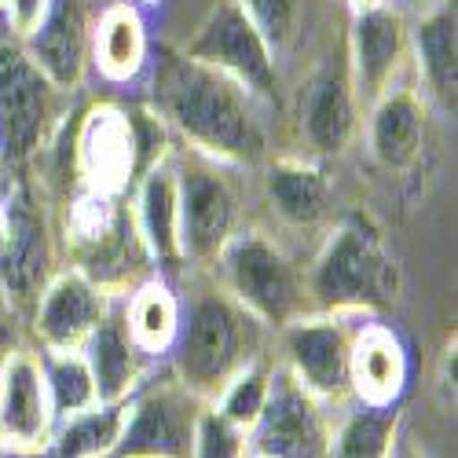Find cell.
Here are the masks:
<instances>
[{
	"instance_id": "obj_1",
	"label": "cell",
	"mask_w": 458,
	"mask_h": 458,
	"mask_svg": "<svg viewBox=\"0 0 458 458\" xmlns=\"http://www.w3.org/2000/svg\"><path fill=\"white\" fill-rule=\"evenodd\" d=\"M147 106L158 114L173 140L195 155L232 169H257L268 158V106L227 73L158 48L150 59Z\"/></svg>"
},
{
	"instance_id": "obj_2",
	"label": "cell",
	"mask_w": 458,
	"mask_h": 458,
	"mask_svg": "<svg viewBox=\"0 0 458 458\" xmlns=\"http://www.w3.org/2000/svg\"><path fill=\"white\" fill-rule=\"evenodd\" d=\"M173 283L180 290V334L165 367L191 396L213 403L235 374L272 356V330L246 312L209 268H183Z\"/></svg>"
},
{
	"instance_id": "obj_3",
	"label": "cell",
	"mask_w": 458,
	"mask_h": 458,
	"mask_svg": "<svg viewBox=\"0 0 458 458\" xmlns=\"http://www.w3.org/2000/svg\"><path fill=\"white\" fill-rule=\"evenodd\" d=\"M55 227L66 264L89 276L103 293H129L158 272L136 232L129 195L78 187Z\"/></svg>"
},
{
	"instance_id": "obj_4",
	"label": "cell",
	"mask_w": 458,
	"mask_h": 458,
	"mask_svg": "<svg viewBox=\"0 0 458 458\" xmlns=\"http://www.w3.org/2000/svg\"><path fill=\"white\" fill-rule=\"evenodd\" d=\"M73 92L52 85L26 55L0 12V183L30 176L33 162L66 125Z\"/></svg>"
},
{
	"instance_id": "obj_5",
	"label": "cell",
	"mask_w": 458,
	"mask_h": 458,
	"mask_svg": "<svg viewBox=\"0 0 458 458\" xmlns=\"http://www.w3.org/2000/svg\"><path fill=\"white\" fill-rule=\"evenodd\" d=\"M316 312L377 316L400 297V264L367 216H345L304 268Z\"/></svg>"
},
{
	"instance_id": "obj_6",
	"label": "cell",
	"mask_w": 458,
	"mask_h": 458,
	"mask_svg": "<svg viewBox=\"0 0 458 458\" xmlns=\"http://www.w3.org/2000/svg\"><path fill=\"white\" fill-rule=\"evenodd\" d=\"M209 272L272 334L297 323L301 316L316 312L304 268L260 227H239L216 253Z\"/></svg>"
},
{
	"instance_id": "obj_7",
	"label": "cell",
	"mask_w": 458,
	"mask_h": 458,
	"mask_svg": "<svg viewBox=\"0 0 458 458\" xmlns=\"http://www.w3.org/2000/svg\"><path fill=\"white\" fill-rule=\"evenodd\" d=\"M59 257V227L41 183L33 176L0 183V286L26 319L63 268Z\"/></svg>"
},
{
	"instance_id": "obj_8",
	"label": "cell",
	"mask_w": 458,
	"mask_h": 458,
	"mask_svg": "<svg viewBox=\"0 0 458 458\" xmlns=\"http://www.w3.org/2000/svg\"><path fill=\"white\" fill-rule=\"evenodd\" d=\"M232 173L239 169L176 143L180 253L187 268H213L216 253L242 227V199Z\"/></svg>"
},
{
	"instance_id": "obj_9",
	"label": "cell",
	"mask_w": 458,
	"mask_h": 458,
	"mask_svg": "<svg viewBox=\"0 0 458 458\" xmlns=\"http://www.w3.org/2000/svg\"><path fill=\"white\" fill-rule=\"evenodd\" d=\"M187 59H199L232 81L250 89L268 110H283V73L272 45L253 26V19L242 12L239 0H220V4L199 22L191 41L180 48Z\"/></svg>"
},
{
	"instance_id": "obj_10",
	"label": "cell",
	"mask_w": 458,
	"mask_h": 458,
	"mask_svg": "<svg viewBox=\"0 0 458 458\" xmlns=\"http://www.w3.org/2000/svg\"><path fill=\"white\" fill-rule=\"evenodd\" d=\"M367 316L360 312H309L276 334L279 363L327 407L352 400V337Z\"/></svg>"
},
{
	"instance_id": "obj_11",
	"label": "cell",
	"mask_w": 458,
	"mask_h": 458,
	"mask_svg": "<svg viewBox=\"0 0 458 458\" xmlns=\"http://www.w3.org/2000/svg\"><path fill=\"white\" fill-rule=\"evenodd\" d=\"M334 407L316 400L276 360L268 400L246 429V458H327L334 437Z\"/></svg>"
},
{
	"instance_id": "obj_12",
	"label": "cell",
	"mask_w": 458,
	"mask_h": 458,
	"mask_svg": "<svg viewBox=\"0 0 458 458\" xmlns=\"http://www.w3.org/2000/svg\"><path fill=\"white\" fill-rule=\"evenodd\" d=\"M202 407L162 363L129 396V414L110 458H191Z\"/></svg>"
},
{
	"instance_id": "obj_13",
	"label": "cell",
	"mask_w": 458,
	"mask_h": 458,
	"mask_svg": "<svg viewBox=\"0 0 458 458\" xmlns=\"http://www.w3.org/2000/svg\"><path fill=\"white\" fill-rule=\"evenodd\" d=\"M70 162H73V191H106L129 195V187L147 169L136 140V125L129 106L96 103L70 122Z\"/></svg>"
},
{
	"instance_id": "obj_14",
	"label": "cell",
	"mask_w": 458,
	"mask_h": 458,
	"mask_svg": "<svg viewBox=\"0 0 458 458\" xmlns=\"http://www.w3.org/2000/svg\"><path fill=\"white\" fill-rule=\"evenodd\" d=\"M360 96L352 85L349 52L341 41L334 52L319 59V66L301 81L293 118L301 129V140L309 143L316 155H345L352 140L360 136Z\"/></svg>"
},
{
	"instance_id": "obj_15",
	"label": "cell",
	"mask_w": 458,
	"mask_h": 458,
	"mask_svg": "<svg viewBox=\"0 0 458 458\" xmlns=\"http://www.w3.org/2000/svg\"><path fill=\"white\" fill-rule=\"evenodd\" d=\"M407 12L396 0H377V4L349 15V70L352 85L363 106H370L407 66Z\"/></svg>"
},
{
	"instance_id": "obj_16",
	"label": "cell",
	"mask_w": 458,
	"mask_h": 458,
	"mask_svg": "<svg viewBox=\"0 0 458 458\" xmlns=\"http://www.w3.org/2000/svg\"><path fill=\"white\" fill-rule=\"evenodd\" d=\"M55 429L52 400L45 389L33 341L0 363V444L19 458H45Z\"/></svg>"
},
{
	"instance_id": "obj_17",
	"label": "cell",
	"mask_w": 458,
	"mask_h": 458,
	"mask_svg": "<svg viewBox=\"0 0 458 458\" xmlns=\"http://www.w3.org/2000/svg\"><path fill=\"white\" fill-rule=\"evenodd\" d=\"M106 301L110 293H103L78 268L63 264L52 276V283L41 290V297H37L33 312L26 319L30 341L37 349H81L85 337L103 319Z\"/></svg>"
},
{
	"instance_id": "obj_18",
	"label": "cell",
	"mask_w": 458,
	"mask_h": 458,
	"mask_svg": "<svg viewBox=\"0 0 458 458\" xmlns=\"http://www.w3.org/2000/svg\"><path fill=\"white\" fill-rule=\"evenodd\" d=\"M129 206L136 232L155 260L158 276L176 279L187 264L180 253V195H176V147L147 165L140 180L129 187Z\"/></svg>"
},
{
	"instance_id": "obj_19",
	"label": "cell",
	"mask_w": 458,
	"mask_h": 458,
	"mask_svg": "<svg viewBox=\"0 0 458 458\" xmlns=\"http://www.w3.org/2000/svg\"><path fill=\"white\" fill-rule=\"evenodd\" d=\"M89 0H52L33 33L19 37L33 66L63 92H78L89 73Z\"/></svg>"
},
{
	"instance_id": "obj_20",
	"label": "cell",
	"mask_w": 458,
	"mask_h": 458,
	"mask_svg": "<svg viewBox=\"0 0 458 458\" xmlns=\"http://www.w3.org/2000/svg\"><path fill=\"white\" fill-rule=\"evenodd\" d=\"M81 352L89 360L99 403H122V400H129L143 386V377L162 367L155 360H147L140 352V345L132 341L129 323H125V293H110L106 312L96 323V330L85 337Z\"/></svg>"
},
{
	"instance_id": "obj_21",
	"label": "cell",
	"mask_w": 458,
	"mask_h": 458,
	"mask_svg": "<svg viewBox=\"0 0 458 458\" xmlns=\"http://www.w3.org/2000/svg\"><path fill=\"white\" fill-rule=\"evenodd\" d=\"M407 59L414 63L418 92L426 103L454 114L458 99V15L454 0H433V4L411 19L407 26Z\"/></svg>"
},
{
	"instance_id": "obj_22",
	"label": "cell",
	"mask_w": 458,
	"mask_h": 458,
	"mask_svg": "<svg viewBox=\"0 0 458 458\" xmlns=\"http://www.w3.org/2000/svg\"><path fill=\"white\" fill-rule=\"evenodd\" d=\"M426 132H429V103L418 92V85L393 81L370 103L367 147L377 158V165H386L389 173H403L422 158Z\"/></svg>"
},
{
	"instance_id": "obj_23",
	"label": "cell",
	"mask_w": 458,
	"mask_h": 458,
	"mask_svg": "<svg viewBox=\"0 0 458 458\" xmlns=\"http://www.w3.org/2000/svg\"><path fill=\"white\" fill-rule=\"evenodd\" d=\"M407 349L393 327L367 316L352 337V400L360 403H403Z\"/></svg>"
},
{
	"instance_id": "obj_24",
	"label": "cell",
	"mask_w": 458,
	"mask_h": 458,
	"mask_svg": "<svg viewBox=\"0 0 458 458\" xmlns=\"http://www.w3.org/2000/svg\"><path fill=\"white\" fill-rule=\"evenodd\" d=\"M89 66H96L106 85H132L150 66V37L136 4L118 0L92 19Z\"/></svg>"
},
{
	"instance_id": "obj_25",
	"label": "cell",
	"mask_w": 458,
	"mask_h": 458,
	"mask_svg": "<svg viewBox=\"0 0 458 458\" xmlns=\"http://www.w3.org/2000/svg\"><path fill=\"white\" fill-rule=\"evenodd\" d=\"M264 195L290 227H316L330 216V180L304 158H276L264 165Z\"/></svg>"
},
{
	"instance_id": "obj_26",
	"label": "cell",
	"mask_w": 458,
	"mask_h": 458,
	"mask_svg": "<svg viewBox=\"0 0 458 458\" xmlns=\"http://www.w3.org/2000/svg\"><path fill=\"white\" fill-rule=\"evenodd\" d=\"M125 323L140 352L155 363H165L180 334V290L165 276H150L125 293Z\"/></svg>"
},
{
	"instance_id": "obj_27",
	"label": "cell",
	"mask_w": 458,
	"mask_h": 458,
	"mask_svg": "<svg viewBox=\"0 0 458 458\" xmlns=\"http://www.w3.org/2000/svg\"><path fill=\"white\" fill-rule=\"evenodd\" d=\"M403 403H360L349 400L334 414V437L327 458H393L400 440Z\"/></svg>"
},
{
	"instance_id": "obj_28",
	"label": "cell",
	"mask_w": 458,
	"mask_h": 458,
	"mask_svg": "<svg viewBox=\"0 0 458 458\" xmlns=\"http://www.w3.org/2000/svg\"><path fill=\"white\" fill-rule=\"evenodd\" d=\"M129 414V400L122 403H96L70 418H59L45 458H110L114 444L122 437Z\"/></svg>"
},
{
	"instance_id": "obj_29",
	"label": "cell",
	"mask_w": 458,
	"mask_h": 458,
	"mask_svg": "<svg viewBox=\"0 0 458 458\" xmlns=\"http://www.w3.org/2000/svg\"><path fill=\"white\" fill-rule=\"evenodd\" d=\"M37 360H41V374H45V389L52 400L55 422L99 403L96 381H92V370H89V360L81 349H37Z\"/></svg>"
},
{
	"instance_id": "obj_30",
	"label": "cell",
	"mask_w": 458,
	"mask_h": 458,
	"mask_svg": "<svg viewBox=\"0 0 458 458\" xmlns=\"http://www.w3.org/2000/svg\"><path fill=\"white\" fill-rule=\"evenodd\" d=\"M272 356H264L257 363H250L242 374H235L232 381L224 386V393L213 400V407L224 414V418H232L235 426L250 429L257 422V414L264 407V400H268V381H272Z\"/></svg>"
},
{
	"instance_id": "obj_31",
	"label": "cell",
	"mask_w": 458,
	"mask_h": 458,
	"mask_svg": "<svg viewBox=\"0 0 458 458\" xmlns=\"http://www.w3.org/2000/svg\"><path fill=\"white\" fill-rule=\"evenodd\" d=\"M239 4L253 19V26L264 33V41L272 45L276 59L293 52L304 26V0H239Z\"/></svg>"
},
{
	"instance_id": "obj_32",
	"label": "cell",
	"mask_w": 458,
	"mask_h": 458,
	"mask_svg": "<svg viewBox=\"0 0 458 458\" xmlns=\"http://www.w3.org/2000/svg\"><path fill=\"white\" fill-rule=\"evenodd\" d=\"M191 458H246V429L224 418L213 403H206L195 426Z\"/></svg>"
},
{
	"instance_id": "obj_33",
	"label": "cell",
	"mask_w": 458,
	"mask_h": 458,
	"mask_svg": "<svg viewBox=\"0 0 458 458\" xmlns=\"http://www.w3.org/2000/svg\"><path fill=\"white\" fill-rule=\"evenodd\" d=\"M30 345V327H26V316L15 309V301L4 293L0 286V363H4L15 349Z\"/></svg>"
},
{
	"instance_id": "obj_34",
	"label": "cell",
	"mask_w": 458,
	"mask_h": 458,
	"mask_svg": "<svg viewBox=\"0 0 458 458\" xmlns=\"http://www.w3.org/2000/svg\"><path fill=\"white\" fill-rule=\"evenodd\" d=\"M48 4H52V0H4L0 12H4V19H8V26H12L15 37H26V33L37 30V22L45 19Z\"/></svg>"
},
{
	"instance_id": "obj_35",
	"label": "cell",
	"mask_w": 458,
	"mask_h": 458,
	"mask_svg": "<svg viewBox=\"0 0 458 458\" xmlns=\"http://www.w3.org/2000/svg\"><path fill=\"white\" fill-rule=\"evenodd\" d=\"M393 458H422V454H418V451H411L407 444H400V440H396V447H393Z\"/></svg>"
},
{
	"instance_id": "obj_36",
	"label": "cell",
	"mask_w": 458,
	"mask_h": 458,
	"mask_svg": "<svg viewBox=\"0 0 458 458\" xmlns=\"http://www.w3.org/2000/svg\"><path fill=\"white\" fill-rule=\"evenodd\" d=\"M0 458H19V454H15V451H8L4 444H0Z\"/></svg>"
},
{
	"instance_id": "obj_37",
	"label": "cell",
	"mask_w": 458,
	"mask_h": 458,
	"mask_svg": "<svg viewBox=\"0 0 458 458\" xmlns=\"http://www.w3.org/2000/svg\"><path fill=\"white\" fill-rule=\"evenodd\" d=\"M0 4H4V0H0Z\"/></svg>"
}]
</instances>
